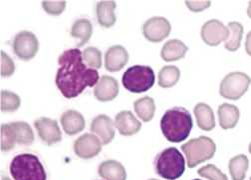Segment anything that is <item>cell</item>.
<instances>
[{"label":"cell","mask_w":251,"mask_h":180,"mask_svg":"<svg viewBox=\"0 0 251 180\" xmlns=\"http://www.w3.org/2000/svg\"><path fill=\"white\" fill-rule=\"evenodd\" d=\"M59 68L56 73V85L63 96L74 98L79 96L87 87L96 86L99 82L98 70L87 67L83 53L79 48L63 52L58 58Z\"/></svg>","instance_id":"obj_1"},{"label":"cell","mask_w":251,"mask_h":180,"mask_svg":"<svg viewBox=\"0 0 251 180\" xmlns=\"http://www.w3.org/2000/svg\"><path fill=\"white\" fill-rule=\"evenodd\" d=\"M193 126V117L190 111L182 107H175L168 110L161 120V129L164 136L174 143L185 140L190 135Z\"/></svg>","instance_id":"obj_2"},{"label":"cell","mask_w":251,"mask_h":180,"mask_svg":"<svg viewBox=\"0 0 251 180\" xmlns=\"http://www.w3.org/2000/svg\"><path fill=\"white\" fill-rule=\"evenodd\" d=\"M14 180H46V171L39 158L30 153L16 155L9 166Z\"/></svg>","instance_id":"obj_3"},{"label":"cell","mask_w":251,"mask_h":180,"mask_svg":"<svg viewBox=\"0 0 251 180\" xmlns=\"http://www.w3.org/2000/svg\"><path fill=\"white\" fill-rule=\"evenodd\" d=\"M154 168L161 177L168 180H176L183 174L185 160L177 148L169 147L156 155Z\"/></svg>","instance_id":"obj_4"},{"label":"cell","mask_w":251,"mask_h":180,"mask_svg":"<svg viewBox=\"0 0 251 180\" xmlns=\"http://www.w3.org/2000/svg\"><path fill=\"white\" fill-rule=\"evenodd\" d=\"M181 150L185 155L187 166L194 168L214 156L216 145L211 138L207 136H201L193 138L182 144Z\"/></svg>","instance_id":"obj_5"},{"label":"cell","mask_w":251,"mask_h":180,"mask_svg":"<svg viewBox=\"0 0 251 180\" xmlns=\"http://www.w3.org/2000/svg\"><path fill=\"white\" fill-rule=\"evenodd\" d=\"M154 72L150 66L135 65L125 71L122 83L124 87L133 93L148 91L154 84Z\"/></svg>","instance_id":"obj_6"},{"label":"cell","mask_w":251,"mask_h":180,"mask_svg":"<svg viewBox=\"0 0 251 180\" xmlns=\"http://www.w3.org/2000/svg\"><path fill=\"white\" fill-rule=\"evenodd\" d=\"M251 78L244 72H230L222 81L219 93L226 99L238 100L248 90Z\"/></svg>","instance_id":"obj_7"},{"label":"cell","mask_w":251,"mask_h":180,"mask_svg":"<svg viewBox=\"0 0 251 180\" xmlns=\"http://www.w3.org/2000/svg\"><path fill=\"white\" fill-rule=\"evenodd\" d=\"M39 42L36 35L30 31H23L16 34L13 40L14 53L24 61L31 60L37 54Z\"/></svg>","instance_id":"obj_8"},{"label":"cell","mask_w":251,"mask_h":180,"mask_svg":"<svg viewBox=\"0 0 251 180\" xmlns=\"http://www.w3.org/2000/svg\"><path fill=\"white\" fill-rule=\"evenodd\" d=\"M172 30L170 21L161 16H154L147 20L143 25V34L151 42H161L166 39Z\"/></svg>","instance_id":"obj_9"},{"label":"cell","mask_w":251,"mask_h":180,"mask_svg":"<svg viewBox=\"0 0 251 180\" xmlns=\"http://www.w3.org/2000/svg\"><path fill=\"white\" fill-rule=\"evenodd\" d=\"M201 35L204 43L209 46H217L229 37V29L222 21L211 19L206 21L201 30Z\"/></svg>","instance_id":"obj_10"},{"label":"cell","mask_w":251,"mask_h":180,"mask_svg":"<svg viewBox=\"0 0 251 180\" xmlns=\"http://www.w3.org/2000/svg\"><path fill=\"white\" fill-rule=\"evenodd\" d=\"M102 145L101 140L96 135L85 133L74 142V151L80 158L91 159L100 153Z\"/></svg>","instance_id":"obj_11"},{"label":"cell","mask_w":251,"mask_h":180,"mask_svg":"<svg viewBox=\"0 0 251 180\" xmlns=\"http://www.w3.org/2000/svg\"><path fill=\"white\" fill-rule=\"evenodd\" d=\"M34 126L40 139L47 145H53L62 140V132L56 120L47 117H41L35 120Z\"/></svg>","instance_id":"obj_12"},{"label":"cell","mask_w":251,"mask_h":180,"mask_svg":"<svg viewBox=\"0 0 251 180\" xmlns=\"http://www.w3.org/2000/svg\"><path fill=\"white\" fill-rule=\"evenodd\" d=\"M115 123L111 117L100 114L92 120L91 131L96 135L103 145L109 144L115 137Z\"/></svg>","instance_id":"obj_13"},{"label":"cell","mask_w":251,"mask_h":180,"mask_svg":"<svg viewBox=\"0 0 251 180\" xmlns=\"http://www.w3.org/2000/svg\"><path fill=\"white\" fill-rule=\"evenodd\" d=\"M129 61V53L124 46H111L105 54V67L110 72H118Z\"/></svg>","instance_id":"obj_14"},{"label":"cell","mask_w":251,"mask_h":180,"mask_svg":"<svg viewBox=\"0 0 251 180\" xmlns=\"http://www.w3.org/2000/svg\"><path fill=\"white\" fill-rule=\"evenodd\" d=\"M119 94L118 81L109 75H103L94 88V96L101 102L114 100Z\"/></svg>","instance_id":"obj_15"},{"label":"cell","mask_w":251,"mask_h":180,"mask_svg":"<svg viewBox=\"0 0 251 180\" xmlns=\"http://www.w3.org/2000/svg\"><path fill=\"white\" fill-rule=\"evenodd\" d=\"M115 125L120 134L124 136H132L138 133L142 128V123L128 110L121 111L116 115Z\"/></svg>","instance_id":"obj_16"},{"label":"cell","mask_w":251,"mask_h":180,"mask_svg":"<svg viewBox=\"0 0 251 180\" xmlns=\"http://www.w3.org/2000/svg\"><path fill=\"white\" fill-rule=\"evenodd\" d=\"M61 125L68 135L80 133L86 125L84 116L76 110H67L61 116Z\"/></svg>","instance_id":"obj_17"},{"label":"cell","mask_w":251,"mask_h":180,"mask_svg":"<svg viewBox=\"0 0 251 180\" xmlns=\"http://www.w3.org/2000/svg\"><path fill=\"white\" fill-rule=\"evenodd\" d=\"M218 120L219 125L223 129H231L236 126L239 120L240 112L239 109L232 104L224 103L219 105L218 110Z\"/></svg>","instance_id":"obj_18"},{"label":"cell","mask_w":251,"mask_h":180,"mask_svg":"<svg viewBox=\"0 0 251 180\" xmlns=\"http://www.w3.org/2000/svg\"><path fill=\"white\" fill-rule=\"evenodd\" d=\"M199 127L204 131H211L215 127V118L212 108L206 103H198L194 109Z\"/></svg>","instance_id":"obj_19"},{"label":"cell","mask_w":251,"mask_h":180,"mask_svg":"<svg viewBox=\"0 0 251 180\" xmlns=\"http://www.w3.org/2000/svg\"><path fill=\"white\" fill-rule=\"evenodd\" d=\"M99 175L105 180H126L127 172L122 163L116 160H106L99 166Z\"/></svg>","instance_id":"obj_20"},{"label":"cell","mask_w":251,"mask_h":180,"mask_svg":"<svg viewBox=\"0 0 251 180\" xmlns=\"http://www.w3.org/2000/svg\"><path fill=\"white\" fill-rule=\"evenodd\" d=\"M188 50V47L178 39L169 40L162 48L161 56L167 62L176 61L183 58Z\"/></svg>","instance_id":"obj_21"},{"label":"cell","mask_w":251,"mask_h":180,"mask_svg":"<svg viewBox=\"0 0 251 180\" xmlns=\"http://www.w3.org/2000/svg\"><path fill=\"white\" fill-rule=\"evenodd\" d=\"M117 4L115 1H100L96 5V15L98 22L105 28H110L116 23L115 9Z\"/></svg>","instance_id":"obj_22"},{"label":"cell","mask_w":251,"mask_h":180,"mask_svg":"<svg viewBox=\"0 0 251 180\" xmlns=\"http://www.w3.org/2000/svg\"><path fill=\"white\" fill-rule=\"evenodd\" d=\"M92 33H93L92 23L90 22V20L86 18L78 19L72 25L71 35L74 38L80 39V42L78 43V47H81L84 44H86L90 40Z\"/></svg>","instance_id":"obj_23"},{"label":"cell","mask_w":251,"mask_h":180,"mask_svg":"<svg viewBox=\"0 0 251 180\" xmlns=\"http://www.w3.org/2000/svg\"><path fill=\"white\" fill-rule=\"evenodd\" d=\"M134 108L138 117L141 118L143 121L149 122L153 118L155 104L151 97L146 96L136 100L134 103Z\"/></svg>","instance_id":"obj_24"},{"label":"cell","mask_w":251,"mask_h":180,"mask_svg":"<svg viewBox=\"0 0 251 180\" xmlns=\"http://www.w3.org/2000/svg\"><path fill=\"white\" fill-rule=\"evenodd\" d=\"M249 167V160L246 155L238 154L229 160L228 168L232 180H244Z\"/></svg>","instance_id":"obj_25"},{"label":"cell","mask_w":251,"mask_h":180,"mask_svg":"<svg viewBox=\"0 0 251 180\" xmlns=\"http://www.w3.org/2000/svg\"><path fill=\"white\" fill-rule=\"evenodd\" d=\"M15 132L16 141L19 145H31L34 142V133L31 126L24 121L11 122Z\"/></svg>","instance_id":"obj_26"},{"label":"cell","mask_w":251,"mask_h":180,"mask_svg":"<svg viewBox=\"0 0 251 180\" xmlns=\"http://www.w3.org/2000/svg\"><path fill=\"white\" fill-rule=\"evenodd\" d=\"M229 29V37L225 43L226 49L228 51H236L241 44V39L243 36V26L239 22H229L227 24Z\"/></svg>","instance_id":"obj_27"},{"label":"cell","mask_w":251,"mask_h":180,"mask_svg":"<svg viewBox=\"0 0 251 180\" xmlns=\"http://www.w3.org/2000/svg\"><path fill=\"white\" fill-rule=\"evenodd\" d=\"M180 77V70L175 65L164 66L159 72V85L163 88L175 86Z\"/></svg>","instance_id":"obj_28"},{"label":"cell","mask_w":251,"mask_h":180,"mask_svg":"<svg viewBox=\"0 0 251 180\" xmlns=\"http://www.w3.org/2000/svg\"><path fill=\"white\" fill-rule=\"evenodd\" d=\"M83 60L88 67L97 70L102 67V52L96 47H87L83 51Z\"/></svg>","instance_id":"obj_29"},{"label":"cell","mask_w":251,"mask_h":180,"mask_svg":"<svg viewBox=\"0 0 251 180\" xmlns=\"http://www.w3.org/2000/svg\"><path fill=\"white\" fill-rule=\"evenodd\" d=\"M17 144L15 132L11 123L1 125V150L2 151H10Z\"/></svg>","instance_id":"obj_30"},{"label":"cell","mask_w":251,"mask_h":180,"mask_svg":"<svg viewBox=\"0 0 251 180\" xmlns=\"http://www.w3.org/2000/svg\"><path fill=\"white\" fill-rule=\"evenodd\" d=\"M20 97L14 92L3 90L1 91V110L3 112H14L20 106Z\"/></svg>","instance_id":"obj_31"},{"label":"cell","mask_w":251,"mask_h":180,"mask_svg":"<svg viewBox=\"0 0 251 180\" xmlns=\"http://www.w3.org/2000/svg\"><path fill=\"white\" fill-rule=\"evenodd\" d=\"M198 173L206 179L209 180H228L227 176L213 164H207L199 169Z\"/></svg>","instance_id":"obj_32"},{"label":"cell","mask_w":251,"mask_h":180,"mask_svg":"<svg viewBox=\"0 0 251 180\" xmlns=\"http://www.w3.org/2000/svg\"><path fill=\"white\" fill-rule=\"evenodd\" d=\"M43 9L50 15H60L66 8L65 1H43Z\"/></svg>","instance_id":"obj_33"},{"label":"cell","mask_w":251,"mask_h":180,"mask_svg":"<svg viewBox=\"0 0 251 180\" xmlns=\"http://www.w3.org/2000/svg\"><path fill=\"white\" fill-rule=\"evenodd\" d=\"M15 71V65L13 60L4 52L1 51V76L9 77Z\"/></svg>","instance_id":"obj_34"},{"label":"cell","mask_w":251,"mask_h":180,"mask_svg":"<svg viewBox=\"0 0 251 180\" xmlns=\"http://www.w3.org/2000/svg\"><path fill=\"white\" fill-rule=\"evenodd\" d=\"M210 1H185V5L194 12H201L210 6Z\"/></svg>","instance_id":"obj_35"},{"label":"cell","mask_w":251,"mask_h":180,"mask_svg":"<svg viewBox=\"0 0 251 180\" xmlns=\"http://www.w3.org/2000/svg\"><path fill=\"white\" fill-rule=\"evenodd\" d=\"M245 50L249 56H251V30L247 33L246 35V40H245Z\"/></svg>","instance_id":"obj_36"},{"label":"cell","mask_w":251,"mask_h":180,"mask_svg":"<svg viewBox=\"0 0 251 180\" xmlns=\"http://www.w3.org/2000/svg\"><path fill=\"white\" fill-rule=\"evenodd\" d=\"M247 15H248V17L251 19V1L248 3V7H247Z\"/></svg>","instance_id":"obj_37"},{"label":"cell","mask_w":251,"mask_h":180,"mask_svg":"<svg viewBox=\"0 0 251 180\" xmlns=\"http://www.w3.org/2000/svg\"><path fill=\"white\" fill-rule=\"evenodd\" d=\"M248 150H249V152H250V154H251V142H250V144H249V146H248Z\"/></svg>","instance_id":"obj_38"},{"label":"cell","mask_w":251,"mask_h":180,"mask_svg":"<svg viewBox=\"0 0 251 180\" xmlns=\"http://www.w3.org/2000/svg\"><path fill=\"white\" fill-rule=\"evenodd\" d=\"M2 180H11V179H10V178H8V177H6V176H5V177H3V178H2Z\"/></svg>","instance_id":"obj_39"},{"label":"cell","mask_w":251,"mask_h":180,"mask_svg":"<svg viewBox=\"0 0 251 180\" xmlns=\"http://www.w3.org/2000/svg\"><path fill=\"white\" fill-rule=\"evenodd\" d=\"M150 180H159V179H150Z\"/></svg>","instance_id":"obj_40"},{"label":"cell","mask_w":251,"mask_h":180,"mask_svg":"<svg viewBox=\"0 0 251 180\" xmlns=\"http://www.w3.org/2000/svg\"><path fill=\"white\" fill-rule=\"evenodd\" d=\"M194 180H201V179H194Z\"/></svg>","instance_id":"obj_41"}]
</instances>
